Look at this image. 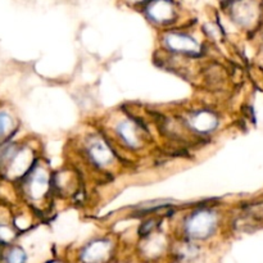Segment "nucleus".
I'll list each match as a JSON object with an SVG mask.
<instances>
[{
    "instance_id": "nucleus-1",
    "label": "nucleus",
    "mask_w": 263,
    "mask_h": 263,
    "mask_svg": "<svg viewBox=\"0 0 263 263\" xmlns=\"http://www.w3.org/2000/svg\"><path fill=\"white\" fill-rule=\"evenodd\" d=\"M217 225L216 213L210 210H199L189 216L185 222V230L190 238L205 239L215 231Z\"/></svg>"
},
{
    "instance_id": "nucleus-2",
    "label": "nucleus",
    "mask_w": 263,
    "mask_h": 263,
    "mask_svg": "<svg viewBox=\"0 0 263 263\" xmlns=\"http://www.w3.org/2000/svg\"><path fill=\"white\" fill-rule=\"evenodd\" d=\"M143 9L146 17L158 25L172 22L177 14V5L175 0H149Z\"/></svg>"
},
{
    "instance_id": "nucleus-3",
    "label": "nucleus",
    "mask_w": 263,
    "mask_h": 263,
    "mask_svg": "<svg viewBox=\"0 0 263 263\" xmlns=\"http://www.w3.org/2000/svg\"><path fill=\"white\" fill-rule=\"evenodd\" d=\"M167 48L176 53L195 54L199 53V44L192 36L181 32H171L164 37Z\"/></svg>"
},
{
    "instance_id": "nucleus-4",
    "label": "nucleus",
    "mask_w": 263,
    "mask_h": 263,
    "mask_svg": "<svg viewBox=\"0 0 263 263\" xmlns=\"http://www.w3.org/2000/svg\"><path fill=\"white\" fill-rule=\"evenodd\" d=\"M234 20L243 26H248L256 20L257 7L252 0H235L231 7Z\"/></svg>"
},
{
    "instance_id": "nucleus-5",
    "label": "nucleus",
    "mask_w": 263,
    "mask_h": 263,
    "mask_svg": "<svg viewBox=\"0 0 263 263\" xmlns=\"http://www.w3.org/2000/svg\"><path fill=\"white\" fill-rule=\"evenodd\" d=\"M110 252V241L99 239L90 243L82 251V259L86 263H99L104 261Z\"/></svg>"
},
{
    "instance_id": "nucleus-6",
    "label": "nucleus",
    "mask_w": 263,
    "mask_h": 263,
    "mask_svg": "<svg viewBox=\"0 0 263 263\" xmlns=\"http://www.w3.org/2000/svg\"><path fill=\"white\" fill-rule=\"evenodd\" d=\"M190 126L194 128L195 131L202 134L211 133L217 127V117L213 115L210 110H197L193 113L189 118Z\"/></svg>"
},
{
    "instance_id": "nucleus-7",
    "label": "nucleus",
    "mask_w": 263,
    "mask_h": 263,
    "mask_svg": "<svg viewBox=\"0 0 263 263\" xmlns=\"http://www.w3.org/2000/svg\"><path fill=\"white\" fill-rule=\"evenodd\" d=\"M49 189V177L44 170H37L31 174L27 184V192L35 199L44 197Z\"/></svg>"
},
{
    "instance_id": "nucleus-8",
    "label": "nucleus",
    "mask_w": 263,
    "mask_h": 263,
    "mask_svg": "<svg viewBox=\"0 0 263 263\" xmlns=\"http://www.w3.org/2000/svg\"><path fill=\"white\" fill-rule=\"evenodd\" d=\"M90 158L99 166H107L112 161V151L103 140H92L89 145Z\"/></svg>"
},
{
    "instance_id": "nucleus-9",
    "label": "nucleus",
    "mask_w": 263,
    "mask_h": 263,
    "mask_svg": "<svg viewBox=\"0 0 263 263\" xmlns=\"http://www.w3.org/2000/svg\"><path fill=\"white\" fill-rule=\"evenodd\" d=\"M117 133L120 135V138L130 146H138L140 144V141H139L138 128L130 121H122V122L118 123Z\"/></svg>"
},
{
    "instance_id": "nucleus-10",
    "label": "nucleus",
    "mask_w": 263,
    "mask_h": 263,
    "mask_svg": "<svg viewBox=\"0 0 263 263\" xmlns=\"http://www.w3.org/2000/svg\"><path fill=\"white\" fill-rule=\"evenodd\" d=\"M26 259L27 257H26L25 251L18 247L10 249L5 256V263H26Z\"/></svg>"
},
{
    "instance_id": "nucleus-11",
    "label": "nucleus",
    "mask_w": 263,
    "mask_h": 263,
    "mask_svg": "<svg viewBox=\"0 0 263 263\" xmlns=\"http://www.w3.org/2000/svg\"><path fill=\"white\" fill-rule=\"evenodd\" d=\"M13 127V120L8 113L0 112V138L7 135Z\"/></svg>"
},
{
    "instance_id": "nucleus-12",
    "label": "nucleus",
    "mask_w": 263,
    "mask_h": 263,
    "mask_svg": "<svg viewBox=\"0 0 263 263\" xmlns=\"http://www.w3.org/2000/svg\"><path fill=\"white\" fill-rule=\"evenodd\" d=\"M123 2H125L127 5H130V7H141V8H144V7H145L146 3L149 2V0H123Z\"/></svg>"
},
{
    "instance_id": "nucleus-13",
    "label": "nucleus",
    "mask_w": 263,
    "mask_h": 263,
    "mask_svg": "<svg viewBox=\"0 0 263 263\" xmlns=\"http://www.w3.org/2000/svg\"><path fill=\"white\" fill-rule=\"evenodd\" d=\"M220 2H223V3H226V2H229V0H220Z\"/></svg>"
},
{
    "instance_id": "nucleus-14",
    "label": "nucleus",
    "mask_w": 263,
    "mask_h": 263,
    "mask_svg": "<svg viewBox=\"0 0 263 263\" xmlns=\"http://www.w3.org/2000/svg\"><path fill=\"white\" fill-rule=\"evenodd\" d=\"M50 263H58V262H50Z\"/></svg>"
}]
</instances>
